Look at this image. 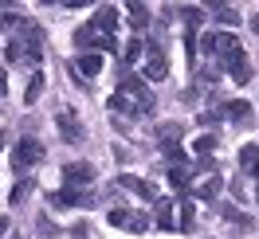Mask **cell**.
<instances>
[{"label": "cell", "instance_id": "obj_27", "mask_svg": "<svg viewBox=\"0 0 259 239\" xmlns=\"http://www.w3.org/2000/svg\"><path fill=\"white\" fill-rule=\"evenodd\" d=\"M181 133H185V129H181L177 122H169V126H161V129H157V137H161V145H173V141H181Z\"/></svg>", "mask_w": 259, "mask_h": 239}, {"label": "cell", "instance_id": "obj_22", "mask_svg": "<svg viewBox=\"0 0 259 239\" xmlns=\"http://www.w3.org/2000/svg\"><path fill=\"white\" fill-rule=\"evenodd\" d=\"M181 216H177V227H181V231H193V227H196V208H193V200H181Z\"/></svg>", "mask_w": 259, "mask_h": 239}, {"label": "cell", "instance_id": "obj_34", "mask_svg": "<svg viewBox=\"0 0 259 239\" xmlns=\"http://www.w3.org/2000/svg\"><path fill=\"white\" fill-rule=\"evenodd\" d=\"M251 32H259V16H251Z\"/></svg>", "mask_w": 259, "mask_h": 239}, {"label": "cell", "instance_id": "obj_19", "mask_svg": "<svg viewBox=\"0 0 259 239\" xmlns=\"http://www.w3.org/2000/svg\"><path fill=\"white\" fill-rule=\"evenodd\" d=\"M126 12H130V24H134V32H146V28H149V8H146V4L130 0V4H126Z\"/></svg>", "mask_w": 259, "mask_h": 239}, {"label": "cell", "instance_id": "obj_1", "mask_svg": "<svg viewBox=\"0 0 259 239\" xmlns=\"http://www.w3.org/2000/svg\"><path fill=\"white\" fill-rule=\"evenodd\" d=\"M110 110L114 114H149L153 110V94H149L146 79L122 71V75H118V94L110 98Z\"/></svg>", "mask_w": 259, "mask_h": 239}, {"label": "cell", "instance_id": "obj_29", "mask_svg": "<svg viewBox=\"0 0 259 239\" xmlns=\"http://www.w3.org/2000/svg\"><path fill=\"white\" fill-rule=\"evenodd\" d=\"M32 188H35L32 180H20L16 188H12V204H24V200H28V196H32Z\"/></svg>", "mask_w": 259, "mask_h": 239}, {"label": "cell", "instance_id": "obj_18", "mask_svg": "<svg viewBox=\"0 0 259 239\" xmlns=\"http://www.w3.org/2000/svg\"><path fill=\"white\" fill-rule=\"evenodd\" d=\"M240 169H243V173H251V176L259 180V145L247 141V145L240 149Z\"/></svg>", "mask_w": 259, "mask_h": 239}, {"label": "cell", "instance_id": "obj_24", "mask_svg": "<svg viewBox=\"0 0 259 239\" xmlns=\"http://www.w3.org/2000/svg\"><path fill=\"white\" fill-rule=\"evenodd\" d=\"M193 153L196 157H208V153H216V133H200L193 141Z\"/></svg>", "mask_w": 259, "mask_h": 239}, {"label": "cell", "instance_id": "obj_32", "mask_svg": "<svg viewBox=\"0 0 259 239\" xmlns=\"http://www.w3.org/2000/svg\"><path fill=\"white\" fill-rule=\"evenodd\" d=\"M4 90H8V75L0 71V98H4Z\"/></svg>", "mask_w": 259, "mask_h": 239}, {"label": "cell", "instance_id": "obj_11", "mask_svg": "<svg viewBox=\"0 0 259 239\" xmlns=\"http://www.w3.org/2000/svg\"><path fill=\"white\" fill-rule=\"evenodd\" d=\"M220 71H228V75H232V82H247L251 79V63H247V55H243V47L236 51V55H232V59H224V63H220Z\"/></svg>", "mask_w": 259, "mask_h": 239}, {"label": "cell", "instance_id": "obj_14", "mask_svg": "<svg viewBox=\"0 0 259 239\" xmlns=\"http://www.w3.org/2000/svg\"><path fill=\"white\" fill-rule=\"evenodd\" d=\"M98 71H102V55H95V51H82L79 59H75V75L79 79H95Z\"/></svg>", "mask_w": 259, "mask_h": 239}, {"label": "cell", "instance_id": "obj_21", "mask_svg": "<svg viewBox=\"0 0 259 239\" xmlns=\"http://www.w3.org/2000/svg\"><path fill=\"white\" fill-rule=\"evenodd\" d=\"M216 212H220L228 223H236V227H247V231H251V220H247V216H243L236 204H216Z\"/></svg>", "mask_w": 259, "mask_h": 239}, {"label": "cell", "instance_id": "obj_17", "mask_svg": "<svg viewBox=\"0 0 259 239\" xmlns=\"http://www.w3.org/2000/svg\"><path fill=\"white\" fill-rule=\"evenodd\" d=\"M220 188H224V180H220V173H212L208 180H200V184H196V200H212V204H216V196H220Z\"/></svg>", "mask_w": 259, "mask_h": 239}, {"label": "cell", "instance_id": "obj_8", "mask_svg": "<svg viewBox=\"0 0 259 239\" xmlns=\"http://www.w3.org/2000/svg\"><path fill=\"white\" fill-rule=\"evenodd\" d=\"M165 75H169V63H165L161 43H146V79L149 82H161Z\"/></svg>", "mask_w": 259, "mask_h": 239}, {"label": "cell", "instance_id": "obj_15", "mask_svg": "<svg viewBox=\"0 0 259 239\" xmlns=\"http://www.w3.org/2000/svg\"><path fill=\"white\" fill-rule=\"evenodd\" d=\"M91 28H98L102 35H114V28H118V8H110V4H106V8H98L95 20H91Z\"/></svg>", "mask_w": 259, "mask_h": 239}, {"label": "cell", "instance_id": "obj_12", "mask_svg": "<svg viewBox=\"0 0 259 239\" xmlns=\"http://www.w3.org/2000/svg\"><path fill=\"white\" fill-rule=\"evenodd\" d=\"M118 188H130L134 196H142V200H157V188H153L149 180H142V176L122 173V176H118Z\"/></svg>", "mask_w": 259, "mask_h": 239}, {"label": "cell", "instance_id": "obj_10", "mask_svg": "<svg viewBox=\"0 0 259 239\" xmlns=\"http://www.w3.org/2000/svg\"><path fill=\"white\" fill-rule=\"evenodd\" d=\"M220 118H232V122H240V126H251V122H255V110H251V102L232 98V102L220 106Z\"/></svg>", "mask_w": 259, "mask_h": 239}, {"label": "cell", "instance_id": "obj_6", "mask_svg": "<svg viewBox=\"0 0 259 239\" xmlns=\"http://www.w3.org/2000/svg\"><path fill=\"white\" fill-rule=\"evenodd\" d=\"M39 161H44V145L35 141V137H20L16 149H12V165H16L20 173H24V169L39 165Z\"/></svg>", "mask_w": 259, "mask_h": 239}, {"label": "cell", "instance_id": "obj_2", "mask_svg": "<svg viewBox=\"0 0 259 239\" xmlns=\"http://www.w3.org/2000/svg\"><path fill=\"white\" fill-rule=\"evenodd\" d=\"M196 47L204 51V55H212V59H216V67H220L224 59H232V55L240 51V39H236L232 32H208L200 43H196Z\"/></svg>", "mask_w": 259, "mask_h": 239}, {"label": "cell", "instance_id": "obj_31", "mask_svg": "<svg viewBox=\"0 0 259 239\" xmlns=\"http://www.w3.org/2000/svg\"><path fill=\"white\" fill-rule=\"evenodd\" d=\"M216 122H220V106L208 110V114H200V126H216Z\"/></svg>", "mask_w": 259, "mask_h": 239}, {"label": "cell", "instance_id": "obj_13", "mask_svg": "<svg viewBox=\"0 0 259 239\" xmlns=\"http://www.w3.org/2000/svg\"><path fill=\"white\" fill-rule=\"evenodd\" d=\"M173 200H165V196H157V200H153V223H157V227H161V231H173V227H177V220H173Z\"/></svg>", "mask_w": 259, "mask_h": 239}, {"label": "cell", "instance_id": "obj_16", "mask_svg": "<svg viewBox=\"0 0 259 239\" xmlns=\"http://www.w3.org/2000/svg\"><path fill=\"white\" fill-rule=\"evenodd\" d=\"M169 184L177 192H189L193 188V165H173V169H169Z\"/></svg>", "mask_w": 259, "mask_h": 239}, {"label": "cell", "instance_id": "obj_9", "mask_svg": "<svg viewBox=\"0 0 259 239\" xmlns=\"http://www.w3.org/2000/svg\"><path fill=\"white\" fill-rule=\"evenodd\" d=\"M87 204H95V196L87 188H59V192H51V208H87Z\"/></svg>", "mask_w": 259, "mask_h": 239}, {"label": "cell", "instance_id": "obj_7", "mask_svg": "<svg viewBox=\"0 0 259 239\" xmlns=\"http://www.w3.org/2000/svg\"><path fill=\"white\" fill-rule=\"evenodd\" d=\"M95 176L98 173H95L91 161H71V165H63V184H67V188H87Z\"/></svg>", "mask_w": 259, "mask_h": 239}, {"label": "cell", "instance_id": "obj_5", "mask_svg": "<svg viewBox=\"0 0 259 239\" xmlns=\"http://www.w3.org/2000/svg\"><path fill=\"white\" fill-rule=\"evenodd\" d=\"M75 47L79 51H114V35H102L98 28H91V24H82L79 32H75Z\"/></svg>", "mask_w": 259, "mask_h": 239}, {"label": "cell", "instance_id": "obj_35", "mask_svg": "<svg viewBox=\"0 0 259 239\" xmlns=\"http://www.w3.org/2000/svg\"><path fill=\"white\" fill-rule=\"evenodd\" d=\"M0 145H4V133H0Z\"/></svg>", "mask_w": 259, "mask_h": 239}, {"label": "cell", "instance_id": "obj_20", "mask_svg": "<svg viewBox=\"0 0 259 239\" xmlns=\"http://www.w3.org/2000/svg\"><path fill=\"white\" fill-rule=\"evenodd\" d=\"M177 16L185 20V28H189V32H196V28L204 24V8H196V4H185V8H177Z\"/></svg>", "mask_w": 259, "mask_h": 239}, {"label": "cell", "instance_id": "obj_3", "mask_svg": "<svg viewBox=\"0 0 259 239\" xmlns=\"http://www.w3.org/2000/svg\"><path fill=\"white\" fill-rule=\"evenodd\" d=\"M55 126H59V137H63L67 145H82V137H87L79 114L71 110V106H59V110H55Z\"/></svg>", "mask_w": 259, "mask_h": 239}, {"label": "cell", "instance_id": "obj_26", "mask_svg": "<svg viewBox=\"0 0 259 239\" xmlns=\"http://www.w3.org/2000/svg\"><path fill=\"white\" fill-rule=\"evenodd\" d=\"M142 51H146V43H142V39H130L126 51H122V71H126L130 63H138V55H142Z\"/></svg>", "mask_w": 259, "mask_h": 239}, {"label": "cell", "instance_id": "obj_30", "mask_svg": "<svg viewBox=\"0 0 259 239\" xmlns=\"http://www.w3.org/2000/svg\"><path fill=\"white\" fill-rule=\"evenodd\" d=\"M185 55L196 59V32H185Z\"/></svg>", "mask_w": 259, "mask_h": 239}, {"label": "cell", "instance_id": "obj_4", "mask_svg": "<svg viewBox=\"0 0 259 239\" xmlns=\"http://www.w3.org/2000/svg\"><path fill=\"white\" fill-rule=\"evenodd\" d=\"M110 227H122V231H134V235H142V231H149V216H142V212H134V208H110Z\"/></svg>", "mask_w": 259, "mask_h": 239}, {"label": "cell", "instance_id": "obj_25", "mask_svg": "<svg viewBox=\"0 0 259 239\" xmlns=\"http://www.w3.org/2000/svg\"><path fill=\"white\" fill-rule=\"evenodd\" d=\"M39 94H44V75L35 71L32 79H28V90H24V102L32 106V102H39Z\"/></svg>", "mask_w": 259, "mask_h": 239}, {"label": "cell", "instance_id": "obj_33", "mask_svg": "<svg viewBox=\"0 0 259 239\" xmlns=\"http://www.w3.org/2000/svg\"><path fill=\"white\" fill-rule=\"evenodd\" d=\"M4 231H8V216H0V235H4Z\"/></svg>", "mask_w": 259, "mask_h": 239}, {"label": "cell", "instance_id": "obj_28", "mask_svg": "<svg viewBox=\"0 0 259 239\" xmlns=\"http://www.w3.org/2000/svg\"><path fill=\"white\" fill-rule=\"evenodd\" d=\"M20 24H24V16H16V12H0V32H16Z\"/></svg>", "mask_w": 259, "mask_h": 239}, {"label": "cell", "instance_id": "obj_23", "mask_svg": "<svg viewBox=\"0 0 259 239\" xmlns=\"http://www.w3.org/2000/svg\"><path fill=\"white\" fill-rule=\"evenodd\" d=\"M212 16H216V24H228V28H236V24H240V12H236V8H228V4H212Z\"/></svg>", "mask_w": 259, "mask_h": 239}]
</instances>
